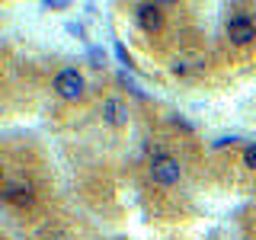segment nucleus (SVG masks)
I'll return each instance as SVG.
<instances>
[{"mask_svg": "<svg viewBox=\"0 0 256 240\" xmlns=\"http://www.w3.org/2000/svg\"><path fill=\"white\" fill-rule=\"evenodd\" d=\"M54 93L68 102H77L80 96H84V77H80V70L77 68L58 70V77H54Z\"/></svg>", "mask_w": 256, "mask_h": 240, "instance_id": "f257e3e1", "label": "nucleus"}, {"mask_svg": "<svg viewBox=\"0 0 256 240\" xmlns=\"http://www.w3.org/2000/svg\"><path fill=\"white\" fill-rule=\"evenodd\" d=\"M180 164H176L173 157H157L154 164H150V180L160 182V186H173V182H180Z\"/></svg>", "mask_w": 256, "mask_h": 240, "instance_id": "f03ea898", "label": "nucleus"}, {"mask_svg": "<svg viewBox=\"0 0 256 240\" xmlns=\"http://www.w3.org/2000/svg\"><path fill=\"white\" fill-rule=\"evenodd\" d=\"M228 38L234 45H250L256 38V26L253 20H246V16H234V20L228 22Z\"/></svg>", "mask_w": 256, "mask_h": 240, "instance_id": "7ed1b4c3", "label": "nucleus"}, {"mask_svg": "<svg viewBox=\"0 0 256 240\" xmlns=\"http://www.w3.org/2000/svg\"><path fill=\"white\" fill-rule=\"evenodd\" d=\"M4 198H6V202H13V205H20V208H26L32 202V186H29V182L10 180V182H6V189H4Z\"/></svg>", "mask_w": 256, "mask_h": 240, "instance_id": "20e7f679", "label": "nucleus"}, {"mask_svg": "<svg viewBox=\"0 0 256 240\" xmlns=\"http://www.w3.org/2000/svg\"><path fill=\"white\" fill-rule=\"evenodd\" d=\"M134 16H138V26L144 32H157L160 29V10L154 4H141L138 10H134Z\"/></svg>", "mask_w": 256, "mask_h": 240, "instance_id": "39448f33", "label": "nucleus"}, {"mask_svg": "<svg viewBox=\"0 0 256 240\" xmlns=\"http://www.w3.org/2000/svg\"><path fill=\"white\" fill-rule=\"evenodd\" d=\"M102 118H106L109 125H125L128 122V112L118 100H106L102 102Z\"/></svg>", "mask_w": 256, "mask_h": 240, "instance_id": "423d86ee", "label": "nucleus"}, {"mask_svg": "<svg viewBox=\"0 0 256 240\" xmlns=\"http://www.w3.org/2000/svg\"><path fill=\"white\" fill-rule=\"evenodd\" d=\"M244 164L250 166V170H256V144H246V150H244Z\"/></svg>", "mask_w": 256, "mask_h": 240, "instance_id": "0eeeda50", "label": "nucleus"}, {"mask_svg": "<svg viewBox=\"0 0 256 240\" xmlns=\"http://www.w3.org/2000/svg\"><path fill=\"white\" fill-rule=\"evenodd\" d=\"M116 58L122 61V64H128V68H132V58H128V52H125V45H122V42H116Z\"/></svg>", "mask_w": 256, "mask_h": 240, "instance_id": "6e6552de", "label": "nucleus"}, {"mask_svg": "<svg viewBox=\"0 0 256 240\" xmlns=\"http://www.w3.org/2000/svg\"><path fill=\"white\" fill-rule=\"evenodd\" d=\"M90 61L93 64H106V52H102V48H90Z\"/></svg>", "mask_w": 256, "mask_h": 240, "instance_id": "1a4fd4ad", "label": "nucleus"}, {"mask_svg": "<svg viewBox=\"0 0 256 240\" xmlns=\"http://www.w3.org/2000/svg\"><path fill=\"white\" fill-rule=\"evenodd\" d=\"M68 32L74 38H84V26H80V22H68Z\"/></svg>", "mask_w": 256, "mask_h": 240, "instance_id": "9d476101", "label": "nucleus"}, {"mask_svg": "<svg viewBox=\"0 0 256 240\" xmlns=\"http://www.w3.org/2000/svg\"><path fill=\"white\" fill-rule=\"evenodd\" d=\"M186 70H189L186 61H176V64H173V74H186Z\"/></svg>", "mask_w": 256, "mask_h": 240, "instance_id": "9b49d317", "label": "nucleus"}, {"mask_svg": "<svg viewBox=\"0 0 256 240\" xmlns=\"http://www.w3.org/2000/svg\"><path fill=\"white\" fill-rule=\"evenodd\" d=\"M61 6H68L64 0H54V4H45V10H61Z\"/></svg>", "mask_w": 256, "mask_h": 240, "instance_id": "f8f14e48", "label": "nucleus"}, {"mask_svg": "<svg viewBox=\"0 0 256 240\" xmlns=\"http://www.w3.org/2000/svg\"><path fill=\"white\" fill-rule=\"evenodd\" d=\"M48 240H70V237H64V234H54V237H48Z\"/></svg>", "mask_w": 256, "mask_h": 240, "instance_id": "ddd939ff", "label": "nucleus"}]
</instances>
